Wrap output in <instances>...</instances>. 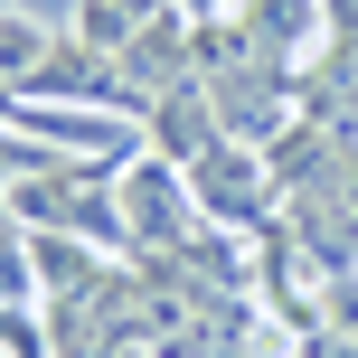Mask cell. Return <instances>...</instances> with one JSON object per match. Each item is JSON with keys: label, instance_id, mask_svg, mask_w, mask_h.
I'll return each mask as SVG.
<instances>
[{"label": "cell", "instance_id": "6da1fadb", "mask_svg": "<svg viewBox=\"0 0 358 358\" xmlns=\"http://www.w3.org/2000/svg\"><path fill=\"white\" fill-rule=\"evenodd\" d=\"M0 358H10V330H0Z\"/></svg>", "mask_w": 358, "mask_h": 358}]
</instances>
